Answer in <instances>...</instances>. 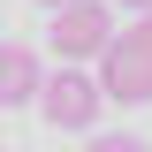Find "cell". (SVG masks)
Segmentation results:
<instances>
[{"mask_svg": "<svg viewBox=\"0 0 152 152\" xmlns=\"http://www.w3.org/2000/svg\"><path fill=\"white\" fill-rule=\"evenodd\" d=\"M99 84H107V99H122V107H145L152 99V8L129 31H114V46L99 53Z\"/></svg>", "mask_w": 152, "mask_h": 152, "instance_id": "6da1fadb", "label": "cell"}, {"mask_svg": "<svg viewBox=\"0 0 152 152\" xmlns=\"http://www.w3.org/2000/svg\"><path fill=\"white\" fill-rule=\"evenodd\" d=\"M38 107H46V122H53V129H91L99 107H107V84H99V76H84L76 61H61V69L46 76Z\"/></svg>", "mask_w": 152, "mask_h": 152, "instance_id": "7a4b0ae2", "label": "cell"}, {"mask_svg": "<svg viewBox=\"0 0 152 152\" xmlns=\"http://www.w3.org/2000/svg\"><path fill=\"white\" fill-rule=\"evenodd\" d=\"M107 8L114 0H69V8H53V31H46V46H53L61 61H99L114 46V23H107Z\"/></svg>", "mask_w": 152, "mask_h": 152, "instance_id": "3957f363", "label": "cell"}, {"mask_svg": "<svg viewBox=\"0 0 152 152\" xmlns=\"http://www.w3.org/2000/svg\"><path fill=\"white\" fill-rule=\"evenodd\" d=\"M38 91H46L38 53H31V46H15V38H0V107H31Z\"/></svg>", "mask_w": 152, "mask_h": 152, "instance_id": "277c9868", "label": "cell"}, {"mask_svg": "<svg viewBox=\"0 0 152 152\" xmlns=\"http://www.w3.org/2000/svg\"><path fill=\"white\" fill-rule=\"evenodd\" d=\"M84 152H152V145H145V137H129V129H107V137H91Z\"/></svg>", "mask_w": 152, "mask_h": 152, "instance_id": "5b68a950", "label": "cell"}, {"mask_svg": "<svg viewBox=\"0 0 152 152\" xmlns=\"http://www.w3.org/2000/svg\"><path fill=\"white\" fill-rule=\"evenodd\" d=\"M114 8H137V15H145V8H152V0H114Z\"/></svg>", "mask_w": 152, "mask_h": 152, "instance_id": "8992f818", "label": "cell"}, {"mask_svg": "<svg viewBox=\"0 0 152 152\" xmlns=\"http://www.w3.org/2000/svg\"><path fill=\"white\" fill-rule=\"evenodd\" d=\"M38 8H69V0H38Z\"/></svg>", "mask_w": 152, "mask_h": 152, "instance_id": "52a82bcc", "label": "cell"}, {"mask_svg": "<svg viewBox=\"0 0 152 152\" xmlns=\"http://www.w3.org/2000/svg\"><path fill=\"white\" fill-rule=\"evenodd\" d=\"M0 152H8V145H0Z\"/></svg>", "mask_w": 152, "mask_h": 152, "instance_id": "ba28073f", "label": "cell"}]
</instances>
